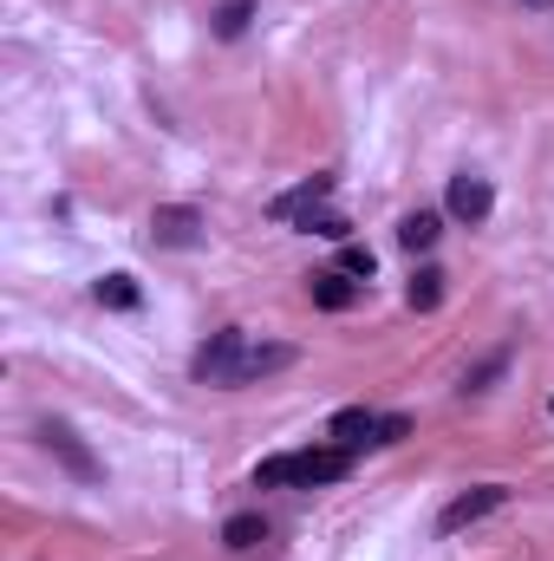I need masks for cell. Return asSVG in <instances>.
<instances>
[{"label": "cell", "instance_id": "cell-1", "mask_svg": "<svg viewBox=\"0 0 554 561\" xmlns=\"http://www.w3.org/2000/svg\"><path fill=\"white\" fill-rule=\"evenodd\" d=\"M346 470H353V450H346V444H333V450H300V457H268V463L255 470V490H280V483L320 490V483H339Z\"/></svg>", "mask_w": 554, "mask_h": 561}, {"label": "cell", "instance_id": "cell-2", "mask_svg": "<svg viewBox=\"0 0 554 561\" xmlns=\"http://www.w3.org/2000/svg\"><path fill=\"white\" fill-rule=\"evenodd\" d=\"M242 359H249V333H242V327H222V333H209V346L189 359V373H196L203 386H242Z\"/></svg>", "mask_w": 554, "mask_h": 561}, {"label": "cell", "instance_id": "cell-3", "mask_svg": "<svg viewBox=\"0 0 554 561\" xmlns=\"http://www.w3.org/2000/svg\"><path fill=\"white\" fill-rule=\"evenodd\" d=\"M39 444H46V450H53V457L79 477V483H99V477H105V463L92 457V444H85V437H79L66 419H46V424H39Z\"/></svg>", "mask_w": 554, "mask_h": 561}, {"label": "cell", "instance_id": "cell-4", "mask_svg": "<svg viewBox=\"0 0 554 561\" xmlns=\"http://www.w3.org/2000/svg\"><path fill=\"white\" fill-rule=\"evenodd\" d=\"M503 503H509V483H476V490H463L457 503H443L437 529H443V536H463V529H476L483 516H496Z\"/></svg>", "mask_w": 554, "mask_h": 561}, {"label": "cell", "instance_id": "cell-5", "mask_svg": "<svg viewBox=\"0 0 554 561\" xmlns=\"http://www.w3.org/2000/svg\"><path fill=\"white\" fill-rule=\"evenodd\" d=\"M203 209L196 203H157V216H150V242L157 249H196L203 242Z\"/></svg>", "mask_w": 554, "mask_h": 561}, {"label": "cell", "instance_id": "cell-6", "mask_svg": "<svg viewBox=\"0 0 554 561\" xmlns=\"http://www.w3.org/2000/svg\"><path fill=\"white\" fill-rule=\"evenodd\" d=\"M443 209L457 216V222H489V209H496V190H489V176H476V170H457L450 176V190H443Z\"/></svg>", "mask_w": 554, "mask_h": 561}, {"label": "cell", "instance_id": "cell-7", "mask_svg": "<svg viewBox=\"0 0 554 561\" xmlns=\"http://www.w3.org/2000/svg\"><path fill=\"white\" fill-rule=\"evenodd\" d=\"M326 196H333V176H307V183L280 190L275 203H268V216H275V222H300V216H307V209H320Z\"/></svg>", "mask_w": 554, "mask_h": 561}, {"label": "cell", "instance_id": "cell-8", "mask_svg": "<svg viewBox=\"0 0 554 561\" xmlns=\"http://www.w3.org/2000/svg\"><path fill=\"white\" fill-rule=\"evenodd\" d=\"M307 294H313V307H326V313H346V307L359 300V280L333 268V275H313V280H307Z\"/></svg>", "mask_w": 554, "mask_h": 561}, {"label": "cell", "instance_id": "cell-9", "mask_svg": "<svg viewBox=\"0 0 554 561\" xmlns=\"http://www.w3.org/2000/svg\"><path fill=\"white\" fill-rule=\"evenodd\" d=\"M372 431H379V412H366V405H346V412H333V444H346V450L372 444Z\"/></svg>", "mask_w": 554, "mask_h": 561}, {"label": "cell", "instance_id": "cell-10", "mask_svg": "<svg viewBox=\"0 0 554 561\" xmlns=\"http://www.w3.org/2000/svg\"><path fill=\"white\" fill-rule=\"evenodd\" d=\"M300 353L293 346H249V359H242V386H255V379H275V373H287Z\"/></svg>", "mask_w": 554, "mask_h": 561}, {"label": "cell", "instance_id": "cell-11", "mask_svg": "<svg viewBox=\"0 0 554 561\" xmlns=\"http://www.w3.org/2000/svg\"><path fill=\"white\" fill-rule=\"evenodd\" d=\"M222 542H229L235 556H249V549H262V542H268V516H255V510H242V516H229V523H222Z\"/></svg>", "mask_w": 554, "mask_h": 561}, {"label": "cell", "instance_id": "cell-12", "mask_svg": "<svg viewBox=\"0 0 554 561\" xmlns=\"http://www.w3.org/2000/svg\"><path fill=\"white\" fill-rule=\"evenodd\" d=\"M437 236H443L437 209H412V216L399 222V249H412V255H424V249H437Z\"/></svg>", "mask_w": 554, "mask_h": 561}, {"label": "cell", "instance_id": "cell-13", "mask_svg": "<svg viewBox=\"0 0 554 561\" xmlns=\"http://www.w3.org/2000/svg\"><path fill=\"white\" fill-rule=\"evenodd\" d=\"M503 373H509V346H496V353H483V359H476V366L463 373V399H476V392H489V386H496Z\"/></svg>", "mask_w": 554, "mask_h": 561}, {"label": "cell", "instance_id": "cell-14", "mask_svg": "<svg viewBox=\"0 0 554 561\" xmlns=\"http://www.w3.org/2000/svg\"><path fill=\"white\" fill-rule=\"evenodd\" d=\"M216 39H242L249 33V20H255V0H216Z\"/></svg>", "mask_w": 554, "mask_h": 561}, {"label": "cell", "instance_id": "cell-15", "mask_svg": "<svg viewBox=\"0 0 554 561\" xmlns=\"http://www.w3.org/2000/svg\"><path fill=\"white\" fill-rule=\"evenodd\" d=\"M405 300H412L417 313H430V307H443V268H417L405 280Z\"/></svg>", "mask_w": 554, "mask_h": 561}, {"label": "cell", "instance_id": "cell-16", "mask_svg": "<svg viewBox=\"0 0 554 561\" xmlns=\"http://www.w3.org/2000/svg\"><path fill=\"white\" fill-rule=\"evenodd\" d=\"M300 229H307V236H320V242H353V222H346L339 209H307V216H300Z\"/></svg>", "mask_w": 554, "mask_h": 561}, {"label": "cell", "instance_id": "cell-17", "mask_svg": "<svg viewBox=\"0 0 554 561\" xmlns=\"http://www.w3.org/2000/svg\"><path fill=\"white\" fill-rule=\"evenodd\" d=\"M92 294H99V307H118V313H131V307L143 300V287H138L131 275H105Z\"/></svg>", "mask_w": 554, "mask_h": 561}, {"label": "cell", "instance_id": "cell-18", "mask_svg": "<svg viewBox=\"0 0 554 561\" xmlns=\"http://www.w3.org/2000/svg\"><path fill=\"white\" fill-rule=\"evenodd\" d=\"M339 275H366V280H372V249H359V242H339Z\"/></svg>", "mask_w": 554, "mask_h": 561}, {"label": "cell", "instance_id": "cell-19", "mask_svg": "<svg viewBox=\"0 0 554 561\" xmlns=\"http://www.w3.org/2000/svg\"><path fill=\"white\" fill-rule=\"evenodd\" d=\"M405 437H412V419H405V412H385L379 431H372V444H405Z\"/></svg>", "mask_w": 554, "mask_h": 561}, {"label": "cell", "instance_id": "cell-20", "mask_svg": "<svg viewBox=\"0 0 554 561\" xmlns=\"http://www.w3.org/2000/svg\"><path fill=\"white\" fill-rule=\"evenodd\" d=\"M522 7H529V13H549L554 0H522Z\"/></svg>", "mask_w": 554, "mask_h": 561}]
</instances>
